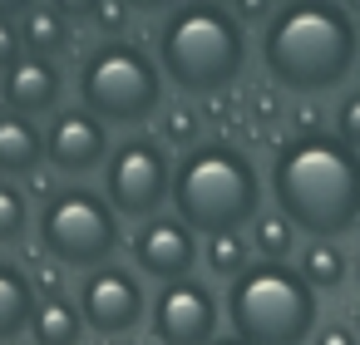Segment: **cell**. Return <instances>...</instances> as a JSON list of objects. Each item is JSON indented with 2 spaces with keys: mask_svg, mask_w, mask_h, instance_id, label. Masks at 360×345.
Here are the masks:
<instances>
[{
  "mask_svg": "<svg viewBox=\"0 0 360 345\" xmlns=\"http://www.w3.org/2000/svg\"><path fill=\"white\" fill-rule=\"evenodd\" d=\"M360 30L340 0H281L262 25V65L291 94H326L355 74Z\"/></svg>",
  "mask_w": 360,
  "mask_h": 345,
  "instance_id": "cell-1",
  "label": "cell"
},
{
  "mask_svg": "<svg viewBox=\"0 0 360 345\" xmlns=\"http://www.w3.org/2000/svg\"><path fill=\"white\" fill-rule=\"evenodd\" d=\"M276 212L311 237H340L360 222V153L330 134H301L271 163Z\"/></svg>",
  "mask_w": 360,
  "mask_h": 345,
  "instance_id": "cell-2",
  "label": "cell"
},
{
  "mask_svg": "<svg viewBox=\"0 0 360 345\" xmlns=\"http://www.w3.org/2000/svg\"><path fill=\"white\" fill-rule=\"evenodd\" d=\"M158 70L183 94H222L247 70V30L222 0L173 6L158 30Z\"/></svg>",
  "mask_w": 360,
  "mask_h": 345,
  "instance_id": "cell-3",
  "label": "cell"
},
{
  "mask_svg": "<svg viewBox=\"0 0 360 345\" xmlns=\"http://www.w3.org/2000/svg\"><path fill=\"white\" fill-rule=\"evenodd\" d=\"M173 207L178 222L198 237L242 232L262 212V183L242 148L232 143H198L173 168Z\"/></svg>",
  "mask_w": 360,
  "mask_h": 345,
  "instance_id": "cell-4",
  "label": "cell"
},
{
  "mask_svg": "<svg viewBox=\"0 0 360 345\" xmlns=\"http://www.w3.org/2000/svg\"><path fill=\"white\" fill-rule=\"evenodd\" d=\"M227 320L247 345H301L316 330V286L286 261H252L232 276Z\"/></svg>",
  "mask_w": 360,
  "mask_h": 345,
  "instance_id": "cell-5",
  "label": "cell"
},
{
  "mask_svg": "<svg viewBox=\"0 0 360 345\" xmlns=\"http://www.w3.org/2000/svg\"><path fill=\"white\" fill-rule=\"evenodd\" d=\"M79 99L104 124H143L163 109V70L143 45L109 40L84 55Z\"/></svg>",
  "mask_w": 360,
  "mask_h": 345,
  "instance_id": "cell-6",
  "label": "cell"
},
{
  "mask_svg": "<svg viewBox=\"0 0 360 345\" xmlns=\"http://www.w3.org/2000/svg\"><path fill=\"white\" fill-rule=\"evenodd\" d=\"M40 247L60 266H104L119 252V212L89 188H60L40 212Z\"/></svg>",
  "mask_w": 360,
  "mask_h": 345,
  "instance_id": "cell-7",
  "label": "cell"
},
{
  "mask_svg": "<svg viewBox=\"0 0 360 345\" xmlns=\"http://www.w3.org/2000/svg\"><path fill=\"white\" fill-rule=\"evenodd\" d=\"M104 197L119 217H153L173 197V163L158 138H129L104 158Z\"/></svg>",
  "mask_w": 360,
  "mask_h": 345,
  "instance_id": "cell-8",
  "label": "cell"
},
{
  "mask_svg": "<svg viewBox=\"0 0 360 345\" xmlns=\"http://www.w3.org/2000/svg\"><path fill=\"white\" fill-rule=\"evenodd\" d=\"M143 311H148V301H143V286H139V276L134 271H124V266H94L84 281H79V315H84V325L89 330H99V335H124V330H134L139 320H143Z\"/></svg>",
  "mask_w": 360,
  "mask_h": 345,
  "instance_id": "cell-9",
  "label": "cell"
},
{
  "mask_svg": "<svg viewBox=\"0 0 360 345\" xmlns=\"http://www.w3.org/2000/svg\"><path fill=\"white\" fill-rule=\"evenodd\" d=\"M153 335L158 345H212L217 340V301L202 281H163L153 301Z\"/></svg>",
  "mask_w": 360,
  "mask_h": 345,
  "instance_id": "cell-10",
  "label": "cell"
},
{
  "mask_svg": "<svg viewBox=\"0 0 360 345\" xmlns=\"http://www.w3.org/2000/svg\"><path fill=\"white\" fill-rule=\"evenodd\" d=\"M134 261H139V271H148L158 281H183L198 261V232L163 212L143 217V227L134 232Z\"/></svg>",
  "mask_w": 360,
  "mask_h": 345,
  "instance_id": "cell-11",
  "label": "cell"
},
{
  "mask_svg": "<svg viewBox=\"0 0 360 345\" xmlns=\"http://www.w3.org/2000/svg\"><path fill=\"white\" fill-rule=\"evenodd\" d=\"M45 158L60 173H89L109 158V129L104 119H94L89 109H65L55 114L50 134H45Z\"/></svg>",
  "mask_w": 360,
  "mask_h": 345,
  "instance_id": "cell-12",
  "label": "cell"
},
{
  "mask_svg": "<svg viewBox=\"0 0 360 345\" xmlns=\"http://www.w3.org/2000/svg\"><path fill=\"white\" fill-rule=\"evenodd\" d=\"M60 70L45 60V55H20L11 70H6V84H0V94H6V104L15 114H50L60 104Z\"/></svg>",
  "mask_w": 360,
  "mask_h": 345,
  "instance_id": "cell-13",
  "label": "cell"
},
{
  "mask_svg": "<svg viewBox=\"0 0 360 345\" xmlns=\"http://www.w3.org/2000/svg\"><path fill=\"white\" fill-rule=\"evenodd\" d=\"M40 153H45V138L25 114L15 109L0 114V173H35Z\"/></svg>",
  "mask_w": 360,
  "mask_h": 345,
  "instance_id": "cell-14",
  "label": "cell"
},
{
  "mask_svg": "<svg viewBox=\"0 0 360 345\" xmlns=\"http://www.w3.org/2000/svg\"><path fill=\"white\" fill-rule=\"evenodd\" d=\"M30 315H35V281L20 266L0 261V345L30 330Z\"/></svg>",
  "mask_w": 360,
  "mask_h": 345,
  "instance_id": "cell-15",
  "label": "cell"
},
{
  "mask_svg": "<svg viewBox=\"0 0 360 345\" xmlns=\"http://www.w3.org/2000/svg\"><path fill=\"white\" fill-rule=\"evenodd\" d=\"M30 335H35V345H79L84 315H79V306H70L65 296H45V301H35Z\"/></svg>",
  "mask_w": 360,
  "mask_h": 345,
  "instance_id": "cell-16",
  "label": "cell"
},
{
  "mask_svg": "<svg viewBox=\"0 0 360 345\" xmlns=\"http://www.w3.org/2000/svg\"><path fill=\"white\" fill-rule=\"evenodd\" d=\"M20 40L30 55H55L70 45V20L55 11V6H30L20 15Z\"/></svg>",
  "mask_w": 360,
  "mask_h": 345,
  "instance_id": "cell-17",
  "label": "cell"
},
{
  "mask_svg": "<svg viewBox=\"0 0 360 345\" xmlns=\"http://www.w3.org/2000/svg\"><path fill=\"white\" fill-rule=\"evenodd\" d=\"M301 276L316 286V291H335L345 281V252L330 242V237H316L301 256Z\"/></svg>",
  "mask_w": 360,
  "mask_h": 345,
  "instance_id": "cell-18",
  "label": "cell"
},
{
  "mask_svg": "<svg viewBox=\"0 0 360 345\" xmlns=\"http://www.w3.org/2000/svg\"><path fill=\"white\" fill-rule=\"evenodd\" d=\"M252 242H257V252L266 261H281L291 252V242H296V227L286 222V212H257L252 217Z\"/></svg>",
  "mask_w": 360,
  "mask_h": 345,
  "instance_id": "cell-19",
  "label": "cell"
},
{
  "mask_svg": "<svg viewBox=\"0 0 360 345\" xmlns=\"http://www.w3.org/2000/svg\"><path fill=\"white\" fill-rule=\"evenodd\" d=\"M207 266L217 276H242L252 261H247V242L242 232H222V237H207Z\"/></svg>",
  "mask_w": 360,
  "mask_h": 345,
  "instance_id": "cell-20",
  "label": "cell"
},
{
  "mask_svg": "<svg viewBox=\"0 0 360 345\" xmlns=\"http://www.w3.org/2000/svg\"><path fill=\"white\" fill-rule=\"evenodd\" d=\"M30 232V202L20 188L0 183V242H20Z\"/></svg>",
  "mask_w": 360,
  "mask_h": 345,
  "instance_id": "cell-21",
  "label": "cell"
},
{
  "mask_svg": "<svg viewBox=\"0 0 360 345\" xmlns=\"http://www.w3.org/2000/svg\"><path fill=\"white\" fill-rule=\"evenodd\" d=\"M198 134H202V114H198L193 104H173V109H163V138H168V143L198 148Z\"/></svg>",
  "mask_w": 360,
  "mask_h": 345,
  "instance_id": "cell-22",
  "label": "cell"
},
{
  "mask_svg": "<svg viewBox=\"0 0 360 345\" xmlns=\"http://www.w3.org/2000/svg\"><path fill=\"white\" fill-rule=\"evenodd\" d=\"M335 138L360 153V89L340 99V109H335Z\"/></svg>",
  "mask_w": 360,
  "mask_h": 345,
  "instance_id": "cell-23",
  "label": "cell"
},
{
  "mask_svg": "<svg viewBox=\"0 0 360 345\" xmlns=\"http://www.w3.org/2000/svg\"><path fill=\"white\" fill-rule=\"evenodd\" d=\"M20 50H25V40H20V30H15L11 20H0V70H11V65L20 60Z\"/></svg>",
  "mask_w": 360,
  "mask_h": 345,
  "instance_id": "cell-24",
  "label": "cell"
},
{
  "mask_svg": "<svg viewBox=\"0 0 360 345\" xmlns=\"http://www.w3.org/2000/svg\"><path fill=\"white\" fill-rule=\"evenodd\" d=\"M316 345H360V335H355V325H345V320H326V325L316 330Z\"/></svg>",
  "mask_w": 360,
  "mask_h": 345,
  "instance_id": "cell-25",
  "label": "cell"
},
{
  "mask_svg": "<svg viewBox=\"0 0 360 345\" xmlns=\"http://www.w3.org/2000/svg\"><path fill=\"white\" fill-rule=\"evenodd\" d=\"M124 0H99V6H94V20H99V30H109V35H119L124 30Z\"/></svg>",
  "mask_w": 360,
  "mask_h": 345,
  "instance_id": "cell-26",
  "label": "cell"
},
{
  "mask_svg": "<svg viewBox=\"0 0 360 345\" xmlns=\"http://www.w3.org/2000/svg\"><path fill=\"white\" fill-rule=\"evenodd\" d=\"M94 6H99V0H55V11L65 20H84V15H94Z\"/></svg>",
  "mask_w": 360,
  "mask_h": 345,
  "instance_id": "cell-27",
  "label": "cell"
},
{
  "mask_svg": "<svg viewBox=\"0 0 360 345\" xmlns=\"http://www.w3.org/2000/svg\"><path fill=\"white\" fill-rule=\"evenodd\" d=\"M30 6H40V0H0V20H15V15H25Z\"/></svg>",
  "mask_w": 360,
  "mask_h": 345,
  "instance_id": "cell-28",
  "label": "cell"
},
{
  "mask_svg": "<svg viewBox=\"0 0 360 345\" xmlns=\"http://www.w3.org/2000/svg\"><path fill=\"white\" fill-rule=\"evenodd\" d=\"M129 11H173V0H124Z\"/></svg>",
  "mask_w": 360,
  "mask_h": 345,
  "instance_id": "cell-29",
  "label": "cell"
},
{
  "mask_svg": "<svg viewBox=\"0 0 360 345\" xmlns=\"http://www.w3.org/2000/svg\"><path fill=\"white\" fill-rule=\"evenodd\" d=\"M266 6H271V0H242V11H247V15H262Z\"/></svg>",
  "mask_w": 360,
  "mask_h": 345,
  "instance_id": "cell-30",
  "label": "cell"
},
{
  "mask_svg": "<svg viewBox=\"0 0 360 345\" xmlns=\"http://www.w3.org/2000/svg\"><path fill=\"white\" fill-rule=\"evenodd\" d=\"M212 345H247V340H237V335H227V340H212Z\"/></svg>",
  "mask_w": 360,
  "mask_h": 345,
  "instance_id": "cell-31",
  "label": "cell"
},
{
  "mask_svg": "<svg viewBox=\"0 0 360 345\" xmlns=\"http://www.w3.org/2000/svg\"><path fill=\"white\" fill-rule=\"evenodd\" d=\"M355 335H360V315H355Z\"/></svg>",
  "mask_w": 360,
  "mask_h": 345,
  "instance_id": "cell-32",
  "label": "cell"
},
{
  "mask_svg": "<svg viewBox=\"0 0 360 345\" xmlns=\"http://www.w3.org/2000/svg\"><path fill=\"white\" fill-rule=\"evenodd\" d=\"M355 74H360V55H355Z\"/></svg>",
  "mask_w": 360,
  "mask_h": 345,
  "instance_id": "cell-33",
  "label": "cell"
},
{
  "mask_svg": "<svg viewBox=\"0 0 360 345\" xmlns=\"http://www.w3.org/2000/svg\"><path fill=\"white\" fill-rule=\"evenodd\" d=\"M355 281H360V261H355Z\"/></svg>",
  "mask_w": 360,
  "mask_h": 345,
  "instance_id": "cell-34",
  "label": "cell"
}]
</instances>
